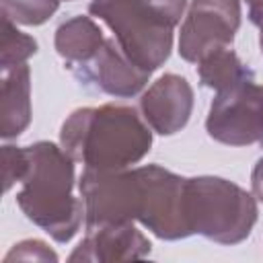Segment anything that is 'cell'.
<instances>
[{"instance_id":"18","label":"cell","mask_w":263,"mask_h":263,"mask_svg":"<svg viewBox=\"0 0 263 263\" xmlns=\"http://www.w3.org/2000/svg\"><path fill=\"white\" fill-rule=\"evenodd\" d=\"M10 261H51V263H55L58 261V255L43 240H39V238H27V240L16 242L4 255V263H10Z\"/></svg>"},{"instance_id":"3","label":"cell","mask_w":263,"mask_h":263,"mask_svg":"<svg viewBox=\"0 0 263 263\" xmlns=\"http://www.w3.org/2000/svg\"><path fill=\"white\" fill-rule=\"evenodd\" d=\"M257 197L240 185L201 175L187 179V220L193 234L218 245H238L257 222Z\"/></svg>"},{"instance_id":"22","label":"cell","mask_w":263,"mask_h":263,"mask_svg":"<svg viewBox=\"0 0 263 263\" xmlns=\"http://www.w3.org/2000/svg\"><path fill=\"white\" fill-rule=\"evenodd\" d=\"M62 2H70V0H62Z\"/></svg>"},{"instance_id":"19","label":"cell","mask_w":263,"mask_h":263,"mask_svg":"<svg viewBox=\"0 0 263 263\" xmlns=\"http://www.w3.org/2000/svg\"><path fill=\"white\" fill-rule=\"evenodd\" d=\"M175 27L181 23V16L185 12V6H187V0H150Z\"/></svg>"},{"instance_id":"4","label":"cell","mask_w":263,"mask_h":263,"mask_svg":"<svg viewBox=\"0 0 263 263\" xmlns=\"http://www.w3.org/2000/svg\"><path fill=\"white\" fill-rule=\"evenodd\" d=\"M88 12L113 31L138 68L152 74L171 58L175 25L150 0H90Z\"/></svg>"},{"instance_id":"16","label":"cell","mask_w":263,"mask_h":263,"mask_svg":"<svg viewBox=\"0 0 263 263\" xmlns=\"http://www.w3.org/2000/svg\"><path fill=\"white\" fill-rule=\"evenodd\" d=\"M60 2L62 0H0V12L16 25L37 27L53 16Z\"/></svg>"},{"instance_id":"2","label":"cell","mask_w":263,"mask_h":263,"mask_svg":"<svg viewBox=\"0 0 263 263\" xmlns=\"http://www.w3.org/2000/svg\"><path fill=\"white\" fill-rule=\"evenodd\" d=\"M29 171L16 193L21 212L55 242H70L84 220L82 197H74V158L58 144L27 146Z\"/></svg>"},{"instance_id":"6","label":"cell","mask_w":263,"mask_h":263,"mask_svg":"<svg viewBox=\"0 0 263 263\" xmlns=\"http://www.w3.org/2000/svg\"><path fill=\"white\" fill-rule=\"evenodd\" d=\"M78 191L84 203V230L138 220L142 191L136 168H84L78 179Z\"/></svg>"},{"instance_id":"21","label":"cell","mask_w":263,"mask_h":263,"mask_svg":"<svg viewBox=\"0 0 263 263\" xmlns=\"http://www.w3.org/2000/svg\"><path fill=\"white\" fill-rule=\"evenodd\" d=\"M251 187H253V195L263 203V158H259L253 166L251 173Z\"/></svg>"},{"instance_id":"13","label":"cell","mask_w":263,"mask_h":263,"mask_svg":"<svg viewBox=\"0 0 263 263\" xmlns=\"http://www.w3.org/2000/svg\"><path fill=\"white\" fill-rule=\"evenodd\" d=\"M103 43H105V37L101 27L90 16H84V14H76L64 21L53 35L55 51L64 60L68 70L95 58V53L101 49Z\"/></svg>"},{"instance_id":"15","label":"cell","mask_w":263,"mask_h":263,"mask_svg":"<svg viewBox=\"0 0 263 263\" xmlns=\"http://www.w3.org/2000/svg\"><path fill=\"white\" fill-rule=\"evenodd\" d=\"M37 53V41L18 31L16 23L2 16V45H0V72H8L16 66L27 64L31 55Z\"/></svg>"},{"instance_id":"7","label":"cell","mask_w":263,"mask_h":263,"mask_svg":"<svg viewBox=\"0 0 263 263\" xmlns=\"http://www.w3.org/2000/svg\"><path fill=\"white\" fill-rule=\"evenodd\" d=\"M205 132L212 140L226 146H263V84L249 78L216 92Z\"/></svg>"},{"instance_id":"8","label":"cell","mask_w":263,"mask_h":263,"mask_svg":"<svg viewBox=\"0 0 263 263\" xmlns=\"http://www.w3.org/2000/svg\"><path fill=\"white\" fill-rule=\"evenodd\" d=\"M240 27V0H191L179 33V55L197 64L205 53L230 47Z\"/></svg>"},{"instance_id":"5","label":"cell","mask_w":263,"mask_h":263,"mask_svg":"<svg viewBox=\"0 0 263 263\" xmlns=\"http://www.w3.org/2000/svg\"><path fill=\"white\" fill-rule=\"evenodd\" d=\"M140 177L138 222L162 240H181L191 236L187 220V177H181L160 164L136 166Z\"/></svg>"},{"instance_id":"20","label":"cell","mask_w":263,"mask_h":263,"mask_svg":"<svg viewBox=\"0 0 263 263\" xmlns=\"http://www.w3.org/2000/svg\"><path fill=\"white\" fill-rule=\"evenodd\" d=\"M249 4V21L259 29V47L263 53V0H245Z\"/></svg>"},{"instance_id":"12","label":"cell","mask_w":263,"mask_h":263,"mask_svg":"<svg viewBox=\"0 0 263 263\" xmlns=\"http://www.w3.org/2000/svg\"><path fill=\"white\" fill-rule=\"evenodd\" d=\"M0 136L18 138L31 123V68L27 64L2 72Z\"/></svg>"},{"instance_id":"1","label":"cell","mask_w":263,"mask_h":263,"mask_svg":"<svg viewBox=\"0 0 263 263\" xmlns=\"http://www.w3.org/2000/svg\"><path fill=\"white\" fill-rule=\"evenodd\" d=\"M60 146L84 168L123 171L150 152L152 127L127 105L80 107L62 123Z\"/></svg>"},{"instance_id":"10","label":"cell","mask_w":263,"mask_h":263,"mask_svg":"<svg viewBox=\"0 0 263 263\" xmlns=\"http://www.w3.org/2000/svg\"><path fill=\"white\" fill-rule=\"evenodd\" d=\"M193 111V88L181 74H162L140 97V113L152 132L173 136L181 132Z\"/></svg>"},{"instance_id":"14","label":"cell","mask_w":263,"mask_h":263,"mask_svg":"<svg viewBox=\"0 0 263 263\" xmlns=\"http://www.w3.org/2000/svg\"><path fill=\"white\" fill-rule=\"evenodd\" d=\"M199 82L216 92L226 90L242 80L255 78V72L238 58V53L230 47H220L205 53L197 62Z\"/></svg>"},{"instance_id":"9","label":"cell","mask_w":263,"mask_h":263,"mask_svg":"<svg viewBox=\"0 0 263 263\" xmlns=\"http://www.w3.org/2000/svg\"><path fill=\"white\" fill-rule=\"evenodd\" d=\"M74 78L90 90L105 92L109 97L119 99H132L148 84L150 72L138 68L125 51L119 47V43L113 39H105L101 49L90 58L88 62L76 66L70 70Z\"/></svg>"},{"instance_id":"17","label":"cell","mask_w":263,"mask_h":263,"mask_svg":"<svg viewBox=\"0 0 263 263\" xmlns=\"http://www.w3.org/2000/svg\"><path fill=\"white\" fill-rule=\"evenodd\" d=\"M29 171V152L27 146H2V177L4 191H10L14 183H21Z\"/></svg>"},{"instance_id":"11","label":"cell","mask_w":263,"mask_h":263,"mask_svg":"<svg viewBox=\"0 0 263 263\" xmlns=\"http://www.w3.org/2000/svg\"><path fill=\"white\" fill-rule=\"evenodd\" d=\"M84 238L68 257L70 263H111L144 259L152 251V242L134 222L105 224L84 230Z\"/></svg>"}]
</instances>
